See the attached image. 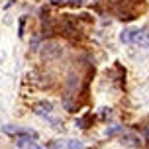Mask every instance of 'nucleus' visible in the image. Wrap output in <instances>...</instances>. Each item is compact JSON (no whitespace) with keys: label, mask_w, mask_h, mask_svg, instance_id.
Instances as JSON below:
<instances>
[{"label":"nucleus","mask_w":149,"mask_h":149,"mask_svg":"<svg viewBox=\"0 0 149 149\" xmlns=\"http://www.w3.org/2000/svg\"><path fill=\"white\" fill-rule=\"evenodd\" d=\"M16 149H43V147H39V145H37V143H33L31 139L20 137V139L16 141Z\"/></svg>","instance_id":"obj_4"},{"label":"nucleus","mask_w":149,"mask_h":149,"mask_svg":"<svg viewBox=\"0 0 149 149\" xmlns=\"http://www.w3.org/2000/svg\"><path fill=\"white\" fill-rule=\"evenodd\" d=\"M120 141L126 143V145H132V147H137V145H141L139 137H137L135 134H127V135H124V137H120Z\"/></svg>","instance_id":"obj_5"},{"label":"nucleus","mask_w":149,"mask_h":149,"mask_svg":"<svg viewBox=\"0 0 149 149\" xmlns=\"http://www.w3.org/2000/svg\"><path fill=\"white\" fill-rule=\"evenodd\" d=\"M65 147L67 149H84V145H82L79 139H69V141L65 143Z\"/></svg>","instance_id":"obj_6"},{"label":"nucleus","mask_w":149,"mask_h":149,"mask_svg":"<svg viewBox=\"0 0 149 149\" xmlns=\"http://www.w3.org/2000/svg\"><path fill=\"white\" fill-rule=\"evenodd\" d=\"M61 55H63V47L59 43H55V41H47L41 47V57H43V61H55V59H59Z\"/></svg>","instance_id":"obj_2"},{"label":"nucleus","mask_w":149,"mask_h":149,"mask_svg":"<svg viewBox=\"0 0 149 149\" xmlns=\"http://www.w3.org/2000/svg\"><path fill=\"white\" fill-rule=\"evenodd\" d=\"M118 132H124V127H122V124H120V126H114V127H110V130H106V135H116Z\"/></svg>","instance_id":"obj_7"},{"label":"nucleus","mask_w":149,"mask_h":149,"mask_svg":"<svg viewBox=\"0 0 149 149\" xmlns=\"http://www.w3.org/2000/svg\"><path fill=\"white\" fill-rule=\"evenodd\" d=\"M33 112L39 114V116H49L53 112V104L51 102H37V104L33 106Z\"/></svg>","instance_id":"obj_3"},{"label":"nucleus","mask_w":149,"mask_h":149,"mask_svg":"<svg viewBox=\"0 0 149 149\" xmlns=\"http://www.w3.org/2000/svg\"><path fill=\"white\" fill-rule=\"evenodd\" d=\"M120 39L124 43H134L137 47H149V30L141 28V30H132V31H122Z\"/></svg>","instance_id":"obj_1"},{"label":"nucleus","mask_w":149,"mask_h":149,"mask_svg":"<svg viewBox=\"0 0 149 149\" xmlns=\"http://www.w3.org/2000/svg\"><path fill=\"white\" fill-rule=\"evenodd\" d=\"M53 4H65V2H71V4H74V6H79L81 4V0H51Z\"/></svg>","instance_id":"obj_8"},{"label":"nucleus","mask_w":149,"mask_h":149,"mask_svg":"<svg viewBox=\"0 0 149 149\" xmlns=\"http://www.w3.org/2000/svg\"><path fill=\"white\" fill-rule=\"evenodd\" d=\"M31 49H37V39H31Z\"/></svg>","instance_id":"obj_9"}]
</instances>
